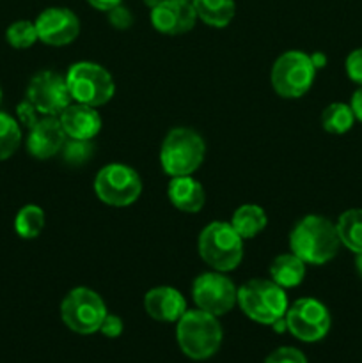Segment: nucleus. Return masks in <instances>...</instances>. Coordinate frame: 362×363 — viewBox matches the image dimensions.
Instances as JSON below:
<instances>
[{"instance_id":"nucleus-6","label":"nucleus","mask_w":362,"mask_h":363,"mask_svg":"<svg viewBox=\"0 0 362 363\" xmlns=\"http://www.w3.org/2000/svg\"><path fill=\"white\" fill-rule=\"evenodd\" d=\"M66 84L75 103L94 106V108L106 105L116 92L112 74L91 60L75 62L67 71Z\"/></svg>"},{"instance_id":"nucleus-29","label":"nucleus","mask_w":362,"mask_h":363,"mask_svg":"<svg viewBox=\"0 0 362 363\" xmlns=\"http://www.w3.org/2000/svg\"><path fill=\"white\" fill-rule=\"evenodd\" d=\"M344 69H346L348 78L362 87V48H355L353 52L348 53L344 60Z\"/></svg>"},{"instance_id":"nucleus-4","label":"nucleus","mask_w":362,"mask_h":363,"mask_svg":"<svg viewBox=\"0 0 362 363\" xmlns=\"http://www.w3.org/2000/svg\"><path fill=\"white\" fill-rule=\"evenodd\" d=\"M238 305L251 321L266 326L283 319L290 307L286 291L265 279H251L238 287Z\"/></svg>"},{"instance_id":"nucleus-32","label":"nucleus","mask_w":362,"mask_h":363,"mask_svg":"<svg viewBox=\"0 0 362 363\" xmlns=\"http://www.w3.org/2000/svg\"><path fill=\"white\" fill-rule=\"evenodd\" d=\"M16 112H18V119H20V123L25 124L27 128H31L32 124L39 119V113L35 112V108L27 101V99L21 101L20 105L16 106Z\"/></svg>"},{"instance_id":"nucleus-17","label":"nucleus","mask_w":362,"mask_h":363,"mask_svg":"<svg viewBox=\"0 0 362 363\" xmlns=\"http://www.w3.org/2000/svg\"><path fill=\"white\" fill-rule=\"evenodd\" d=\"M62 130L73 140H92L102 130V116L94 106L73 103L67 105L59 116Z\"/></svg>"},{"instance_id":"nucleus-25","label":"nucleus","mask_w":362,"mask_h":363,"mask_svg":"<svg viewBox=\"0 0 362 363\" xmlns=\"http://www.w3.org/2000/svg\"><path fill=\"white\" fill-rule=\"evenodd\" d=\"M21 144V128L14 117L0 112V162L11 158Z\"/></svg>"},{"instance_id":"nucleus-11","label":"nucleus","mask_w":362,"mask_h":363,"mask_svg":"<svg viewBox=\"0 0 362 363\" xmlns=\"http://www.w3.org/2000/svg\"><path fill=\"white\" fill-rule=\"evenodd\" d=\"M192 298L199 311L220 315L233 311L238 303V287L222 272H208L199 275L192 284Z\"/></svg>"},{"instance_id":"nucleus-27","label":"nucleus","mask_w":362,"mask_h":363,"mask_svg":"<svg viewBox=\"0 0 362 363\" xmlns=\"http://www.w3.org/2000/svg\"><path fill=\"white\" fill-rule=\"evenodd\" d=\"M91 140H73V138H67L60 152H64V160L66 162L78 165V163L87 162V158L91 156Z\"/></svg>"},{"instance_id":"nucleus-37","label":"nucleus","mask_w":362,"mask_h":363,"mask_svg":"<svg viewBox=\"0 0 362 363\" xmlns=\"http://www.w3.org/2000/svg\"><path fill=\"white\" fill-rule=\"evenodd\" d=\"M163 0H144V4L149 7V9H155V7L160 6Z\"/></svg>"},{"instance_id":"nucleus-34","label":"nucleus","mask_w":362,"mask_h":363,"mask_svg":"<svg viewBox=\"0 0 362 363\" xmlns=\"http://www.w3.org/2000/svg\"><path fill=\"white\" fill-rule=\"evenodd\" d=\"M87 4L94 9L103 11V13H109L110 9H114L116 6L123 4V0H87Z\"/></svg>"},{"instance_id":"nucleus-12","label":"nucleus","mask_w":362,"mask_h":363,"mask_svg":"<svg viewBox=\"0 0 362 363\" xmlns=\"http://www.w3.org/2000/svg\"><path fill=\"white\" fill-rule=\"evenodd\" d=\"M25 99L35 108L39 116H60L73 99L70 96L66 77L55 71H39L31 78Z\"/></svg>"},{"instance_id":"nucleus-26","label":"nucleus","mask_w":362,"mask_h":363,"mask_svg":"<svg viewBox=\"0 0 362 363\" xmlns=\"http://www.w3.org/2000/svg\"><path fill=\"white\" fill-rule=\"evenodd\" d=\"M6 41L16 50L31 48L35 41H39L35 23L28 20L13 21L6 30Z\"/></svg>"},{"instance_id":"nucleus-30","label":"nucleus","mask_w":362,"mask_h":363,"mask_svg":"<svg viewBox=\"0 0 362 363\" xmlns=\"http://www.w3.org/2000/svg\"><path fill=\"white\" fill-rule=\"evenodd\" d=\"M106 14H109V23L112 25L114 28H117V30H126V28H130L131 23H133V14H131V11L128 9L126 6H123V4H119V6H116L114 9H110Z\"/></svg>"},{"instance_id":"nucleus-5","label":"nucleus","mask_w":362,"mask_h":363,"mask_svg":"<svg viewBox=\"0 0 362 363\" xmlns=\"http://www.w3.org/2000/svg\"><path fill=\"white\" fill-rule=\"evenodd\" d=\"M199 255L215 272H233L243 259V238L227 222H212L197 240Z\"/></svg>"},{"instance_id":"nucleus-24","label":"nucleus","mask_w":362,"mask_h":363,"mask_svg":"<svg viewBox=\"0 0 362 363\" xmlns=\"http://www.w3.org/2000/svg\"><path fill=\"white\" fill-rule=\"evenodd\" d=\"M45 211L35 204H27L14 216V230L21 240H35L45 229Z\"/></svg>"},{"instance_id":"nucleus-23","label":"nucleus","mask_w":362,"mask_h":363,"mask_svg":"<svg viewBox=\"0 0 362 363\" xmlns=\"http://www.w3.org/2000/svg\"><path fill=\"white\" fill-rule=\"evenodd\" d=\"M353 110L348 103H330L322 113V126L327 133L332 135H344L353 128L355 124Z\"/></svg>"},{"instance_id":"nucleus-35","label":"nucleus","mask_w":362,"mask_h":363,"mask_svg":"<svg viewBox=\"0 0 362 363\" xmlns=\"http://www.w3.org/2000/svg\"><path fill=\"white\" fill-rule=\"evenodd\" d=\"M311 60H312V64H314L316 69H319V67H323V66H325V64H327L325 55H323V53H319V52L312 53V55H311Z\"/></svg>"},{"instance_id":"nucleus-7","label":"nucleus","mask_w":362,"mask_h":363,"mask_svg":"<svg viewBox=\"0 0 362 363\" xmlns=\"http://www.w3.org/2000/svg\"><path fill=\"white\" fill-rule=\"evenodd\" d=\"M316 67L311 55L300 50H290L277 57L272 66L270 80L280 98L297 99L307 94L316 78Z\"/></svg>"},{"instance_id":"nucleus-19","label":"nucleus","mask_w":362,"mask_h":363,"mask_svg":"<svg viewBox=\"0 0 362 363\" xmlns=\"http://www.w3.org/2000/svg\"><path fill=\"white\" fill-rule=\"evenodd\" d=\"M305 272L307 264L293 252L277 255L270 264V279L283 289H293L300 286L305 279Z\"/></svg>"},{"instance_id":"nucleus-18","label":"nucleus","mask_w":362,"mask_h":363,"mask_svg":"<svg viewBox=\"0 0 362 363\" xmlns=\"http://www.w3.org/2000/svg\"><path fill=\"white\" fill-rule=\"evenodd\" d=\"M167 197L170 204L181 213H199L206 202L204 188L192 176L170 177Z\"/></svg>"},{"instance_id":"nucleus-33","label":"nucleus","mask_w":362,"mask_h":363,"mask_svg":"<svg viewBox=\"0 0 362 363\" xmlns=\"http://www.w3.org/2000/svg\"><path fill=\"white\" fill-rule=\"evenodd\" d=\"M351 110H353V116L358 123H362V87H358L357 91L353 92L350 101Z\"/></svg>"},{"instance_id":"nucleus-28","label":"nucleus","mask_w":362,"mask_h":363,"mask_svg":"<svg viewBox=\"0 0 362 363\" xmlns=\"http://www.w3.org/2000/svg\"><path fill=\"white\" fill-rule=\"evenodd\" d=\"M265 363H307V358L297 347H277L265 358Z\"/></svg>"},{"instance_id":"nucleus-14","label":"nucleus","mask_w":362,"mask_h":363,"mask_svg":"<svg viewBox=\"0 0 362 363\" xmlns=\"http://www.w3.org/2000/svg\"><path fill=\"white\" fill-rule=\"evenodd\" d=\"M67 137L57 116H41L27 135V151L35 160H50L62 151Z\"/></svg>"},{"instance_id":"nucleus-38","label":"nucleus","mask_w":362,"mask_h":363,"mask_svg":"<svg viewBox=\"0 0 362 363\" xmlns=\"http://www.w3.org/2000/svg\"><path fill=\"white\" fill-rule=\"evenodd\" d=\"M2 96H4L2 94V87H0V103H2Z\"/></svg>"},{"instance_id":"nucleus-8","label":"nucleus","mask_w":362,"mask_h":363,"mask_svg":"<svg viewBox=\"0 0 362 363\" xmlns=\"http://www.w3.org/2000/svg\"><path fill=\"white\" fill-rule=\"evenodd\" d=\"M106 314L109 312L103 298L89 287H75L60 303L62 323L78 335H92L99 332Z\"/></svg>"},{"instance_id":"nucleus-15","label":"nucleus","mask_w":362,"mask_h":363,"mask_svg":"<svg viewBox=\"0 0 362 363\" xmlns=\"http://www.w3.org/2000/svg\"><path fill=\"white\" fill-rule=\"evenodd\" d=\"M151 25L165 35L187 34L195 27L197 14L192 4L183 0H163L160 6L151 9Z\"/></svg>"},{"instance_id":"nucleus-13","label":"nucleus","mask_w":362,"mask_h":363,"mask_svg":"<svg viewBox=\"0 0 362 363\" xmlns=\"http://www.w3.org/2000/svg\"><path fill=\"white\" fill-rule=\"evenodd\" d=\"M34 23L39 41L48 46L71 45L80 34V20L67 7H48Z\"/></svg>"},{"instance_id":"nucleus-20","label":"nucleus","mask_w":362,"mask_h":363,"mask_svg":"<svg viewBox=\"0 0 362 363\" xmlns=\"http://www.w3.org/2000/svg\"><path fill=\"white\" fill-rule=\"evenodd\" d=\"M192 6L202 23L215 28L227 27L236 14L234 0H194Z\"/></svg>"},{"instance_id":"nucleus-9","label":"nucleus","mask_w":362,"mask_h":363,"mask_svg":"<svg viewBox=\"0 0 362 363\" xmlns=\"http://www.w3.org/2000/svg\"><path fill=\"white\" fill-rule=\"evenodd\" d=\"M96 197L106 206L126 208L142 194V179L137 170L124 163H109L94 177Z\"/></svg>"},{"instance_id":"nucleus-1","label":"nucleus","mask_w":362,"mask_h":363,"mask_svg":"<svg viewBox=\"0 0 362 363\" xmlns=\"http://www.w3.org/2000/svg\"><path fill=\"white\" fill-rule=\"evenodd\" d=\"M339 247L336 223L327 216H304L290 234V252L300 257L305 264H327L336 257Z\"/></svg>"},{"instance_id":"nucleus-39","label":"nucleus","mask_w":362,"mask_h":363,"mask_svg":"<svg viewBox=\"0 0 362 363\" xmlns=\"http://www.w3.org/2000/svg\"><path fill=\"white\" fill-rule=\"evenodd\" d=\"M183 2H187V4H194V0H183Z\"/></svg>"},{"instance_id":"nucleus-22","label":"nucleus","mask_w":362,"mask_h":363,"mask_svg":"<svg viewBox=\"0 0 362 363\" xmlns=\"http://www.w3.org/2000/svg\"><path fill=\"white\" fill-rule=\"evenodd\" d=\"M336 227L341 245L355 255L362 254V209L353 208L341 213Z\"/></svg>"},{"instance_id":"nucleus-21","label":"nucleus","mask_w":362,"mask_h":363,"mask_svg":"<svg viewBox=\"0 0 362 363\" xmlns=\"http://www.w3.org/2000/svg\"><path fill=\"white\" fill-rule=\"evenodd\" d=\"M229 223L243 240H252L268 225V216L261 206L243 204L236 208Z\"/></svg>"},{"instance_id":"nucleus-3","label":"nucleus","mask_w":362,"mask_h":363,"mask_svg":"<svg viewBox=\"0 0 362 363\" xmlns=\"http://www.w3.org/2000/svg\"><path fill=\"white\" fill-rule=\"evenodd\" d=\"M206 156L204 138L192 128H172L160 147V165L170 177L192 176Z\"/></svg>"},{"instance_id":"nucleus-10","label":"nucleus","mask_w":362,"mask_h":363,"mask_svg":"<svg viewBox=\"0 0 362 363\" xmlns=\"http://www.w3.org/2000/svg\"><path fill=\"white\" fill-rule=\"evenodd\" d=\"M287 332L302 342H318L330 332L332 318L325 305L316 298H298L287 307L286 315Z\"/></svg>"},{"instance_id":"nucleus-31","label":"nucleus","mask_w":362,"mask_h":363,"mask_svg":"<svg viewBox=\"0 0 362 363\" xmlns=\"http://www.w3.org/2000/svg\"><path fill=\"white\" fill-rule=\"evenodd\" d=\"M124 323L119 315L116 314H106L103 319L102 326H99V333L106 337V339H117L123 333Z\"/></svg>"},{"instance_id":"nucleus-16","label":"nucleus","mask_w":362,"mask_h":363,"mask_svg":"<svg viewBox=\"0 0 362 363\" xmlns=\"http://www.w3.org/2000/svg\"><path fill=\"white\" fill-rule=\"evenodd\" d=\"M144 308L151 319L158 323H177L187 312L183 294L169 286L153 287L144 296Z\"/></svg>"},{"instance_id":"nucleus-2","label":"nucleus","mask_w":362,"mask_h":363,"mask_svg":"<svg viewBox=\"0 0 362 363\" xmlns=\"http://www.w3.org/2000/svg\"><path fill=\"white\" fill-rule=\"evenodd\" d=\"M176 340L185 357L202 362L215 357L224 340V330L216 315L204 311H187L176 323Z\"/></svg>"},{"instance_id":"nucleus-36","label":"nucleus","mask_w":362,"mask_h":363,"mask_svg":"<svg viewBox=\"0 0 362 363\" xmlns=\"http://www.w3.org/2000/svg\"><path fill=\"white\" fill-rule=\"evenodd\" d=\"M355 268H357L358 275L362 277V254L355 255Z\"/></svg>"}]
</instances>
